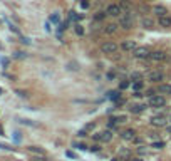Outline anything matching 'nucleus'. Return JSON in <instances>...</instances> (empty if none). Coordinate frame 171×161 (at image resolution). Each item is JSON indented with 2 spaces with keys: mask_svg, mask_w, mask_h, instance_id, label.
<instances>
[{
  "mask_svg": "<svg viewBox=\"0 0 171 161\" xmlns=\"http://www.w3.org/2000/svg\"><path fill=\"white\" fill-rule=\"evenodd\" d=\"M153 13H156L158 17H163V15H168V9L164 7V5H154L153 9Z\"/></svg>",
  "mask_w": 171,
  "mask_h": 161,
  "instance_id": "nucleus-15",
  "label": "nucleus"
},
{
  "mask_svg": "<svg viewBox=\"0 0 171 161\" xmlns=\"http://www.w3.org/2000/svg\"><path fill=\"white\" fill-rule=\"evenodd\" d=\"M101 52L103 54H107V55H112V54H116V52L121 49V45L119 44H116V42H111V40H106V42H103L101 44Z\"/></svg>",
  "mask_w": 171,
  "mask_h": 161,
  "instance_id": "nucleus-2",
  "label": "nucleus"
},
{
  "mask_svg": "<svg viewBox=\"0 0 171 161\" xmlns=\"http://www.w3.org/2000/svg\"><path fill=\"white\" fill-rule=\"evenodd\" d=\"M77 138H81V139H82V138H86V136H87V133H86V131H77Z\"/></svg>",
  "mask_w": 171,
  "mask_h": 161,
  "instance_id": "nucleus-37",
  "label": "nucleus"
},
{
  "mask_svg": "<svg viewBox=\"0 0 171 161\" xmlns=\"http://www.w3.org/2000/svg\"><path fill=\"white\" fill-rule=\"evenodd\" d=\"M13 139H15V141L19 143V141H20V133H15V136H13Z\"/></svg>",
  "mask_w": 171,
  "mask_h": 161,
  "instance_id": "nucleus-40",
  "label": "nucleus"
},
{
  "mask_svg": "<svg viewBox=\"0 0 171 161\" xmlns=\"http://www.w3.org/2000/svg\"><path fill=\"white\" fill-rule=\"evenodd\" d=\"M148 106H149V104H133L129 109H131L133 114H139V113H143V111L148 109Z\"/></svg>",
  "mask_w": 171,
  "mask_h": 161,
  "instance_id": "nucleus-16",
  "label": "nucleus"
},
{
  "mask_svg": "<svg viewBox=\"0 0 171 161\" xmlns=\"http://www.w3.org/2000/svg\"><path fill=\"white\" fill-rule=\"evenodd\" d=\"M158 24H159V27L170 29V27H171V17H170V15H163V17H158Z\"/></svg>",
  "mask_w": 171,
  "mask_h": 161,
  "instance_id": "nucleus-14",
  "label": "nucleus"
},
{
  "mask_svg": "<svg viewBox=\"0 0 171 161\" xmlns=\"http://www.w3.org/2000/svg\"><path fill=\"white\" fill-rule=\"evenodd\" d=\"M96 127V124H87V126H86V129H94Z\"/></svg>",
  "mask_w": 171,
  "mask_h": 161,
  "instance_id": "nucleus-43",
  "label": "nucleus"
},
{
  "mask_svg": "<svg viewBox=\"0 0 171 161\" xmlns=\"http://www.w3.org/2000/svg\"><path fill=\"white\" fill-rule=\"evenodd\" d=\"M119 5H121V9H123V13L124 12H133L134 9V5L131 0H119Z\"/></svg>",
  "mask_w": 171,
  "mask_h": 161,
  "instance_id": "nucleus-13",
  "label": "nucleus"
},
{
  "mask_svg": "<svg viewBox=\"0 0 171 161\" xmlns=\"http://www.w3.org/2000/svg\"><path fill=\"white\" fill-rule=\"evenodd\" d=\"M2 64H4V66H7V64H9V59H5V57H2Z\"/></svg>",
  "mask_w": 171,
  "mask_h": 161,
  "instance_id": "nucleus-44",
  "label": "nucleus"
},
{
  "mask_svg": "<svg viewBox=\"0 0 171 161\" xmlns=\"http://www.w3.org/2000/svg\"><path fill=\"white\" fill-rule=\"evenodd\" d=\"M106 13L109 15V17H117L119 19L121 15H123V9H121L119 4H109L106 7Z\"/></svg>",
  "mask_w": 171,
  "mask_h": 161,
  "instance_id": "nucleus-5",
  "label": "nucleus"
},
{
  "mask_svg": "<svg viewBox=\"0 0 171 161\" xmlns=\"http://www.w3.org/2000/svg\"><path fill=\"white\" fill-rule=\"evenodd\" d=\"M94 139L99 141V143H109L112 139V133L109 129H104V131H99L94 134Z\"/></svg>",
  "mask_w": 171,
  "mask_h": 161,
  "instance_id": "nucleus-6",
  "label": "nucleus"
},
{
  "mask_svg": "<svg viewBox=\"0 0 171 161\" xmlns=\"http://www.w3.org/2000/svg\"><path fill=\"white\" fill-rule=\"evenodd\" d=\"M121 138H123L124 141H134V138H136V131L134 129H124L123 133H121Z\"/></svg>",
  "mask_w": 171,
  "mask_h": 161,
  "instance_id": "nucleus-12",
  "label": "nucleus"
},
{
  "mask_svg": "<svg viewBox=\"0 0 171 161\" xmlns=\"http://www.w3.org/2000/svg\"><path fill=\"white\" fill-rule=\"evenodd\" d=\"M27 149H29L32 154H35V156H44V154H45V149L39 148V146H29Z\"/></svg>",
  "mask_w": 171,
  "mask_h": 161,
  "instance_id": "nucleus-19",
  "label": "nucleus"
},
{
  "mask_svg": "<svg viewBox=\"0 0 171 161\" xmlns=\"http://www.w3.org/2000/svg\"><path fill=\"white\" fill-rule=\"evenodd\" d=\"M149 59L156 60V62H161V60H166V54H164L163 51H153L149 54Z\"/></svg>",
  "mask_w": 171,
  "mask_h": 161,
  "instance_id": "nucleus-11",
  "label": "nucleus"
},
{
  "mask_svg": "<svg viewBox=\"0 0 171 161\" xmlns=\"http://www.w3.org/2000/svg\"><path fill=\"white\" fill-rule=\"evenodd\" d=\"M119 96H121V91H111L107 98H109V99H117Z\"/></svg>",
  "mask_w": 171,
  "mask_h": 161,
  "instance_id": "nucleus-26",
  "label": "nucleus"
},
{
  "mask_svg": "<svg viewBox=\"0 0 171 161\" xmlns=\"http://www.w3.org/2000/svg\"><path fill=\"white\" fill-rule=\"evenodd\" d=\"M106 15H107L106 12H97V13L94 15V20H103V19L106 17Z\"/></svg>",
  "mask_w": 171,
  "mask_h": 161,
  "instance_id": "nucleus-27",
  "label": "nucleus"
},
{
  "mask_svg": "<svg viewBox=\"0 0 171 161\" xmlns=\"http://www.w3.org/2000/svg\"><path fill=\"white\" fill-rule=\"evenodd\" d=\"M2 134H4V131H2V127H0V136H2Z\"/></svg>",
  "mask_w": 171,
  "mask_h": 161,
  "instance_id": "nucleus-46",
  "label": "nucleus"
},
{
  "mask_svg": "<svg viewBox=\"0 0 171 161\" xmlns=\"http://www.w3.org/2000/svg\"><path fill=\"white\" fill-rule=\"evenodd\" d=\"M72 146H74V148H76V149H81V151H84V149H87V148H86V146H84V144H82V143H74Z\"/></svg>",
  "mask_w": 171,
  "mask_h": 161,
  "instance_id": "nucleus-31",
  "label": "nucleus"
},
{
  "mask_svg": "<svg viewBox=\"0 0 171 161\" xmlns=\"http://www.w3.org/2000/svg\"><path fill=\"white\" fill-rule=\"evenodd\" d=\"M139 10H141V13H148L149 12V7H148L146 4H141L139 5Z\"/></svg>",
  "mask_w": 171,
  "mask_h": 161,
  "instance_id": "nucleus-30",
  "label": "nucleus"
},
{
  "mask_svg": "<svg viewBox=\"0 0 171 161\" xmlns=\"http://www.w3.org/2000/svg\"><path fill=\"white\" fill-rule=\"evenodd\" d=\"M89 7V2H86V0H82V9H87Z\"/></svg>",
  "mask_w": 171,
  "mask_h": 161,
  "instance_id": "nucleus-41",
  "label": "nucleus"
},
{
  "mask_svg": "<svg viewBox=\"0 0 171 161\" xmlns=\"http://www.w3.org/2000/svg\"><path fill=\"white\" fill-rule=\"evenodd\" d=\"M143 86H144V82H143V80H134V82H133V89L134 91H141Z\"/></svg>",
  "mask_w": 171,
  "mask_h": 161,
  "instance_id": "nucleus-22",
  "label": "nucleus"
},
{
  "mask_svg": "<svg viewBox=\"0 0 171 161\" xmlns=\"http://www.w3.org/2000/svg\"><path fill=\"white\" fill-rule=\"evenodd\" d=\"M34 161H49V158H47V154H44V156H35Z\"/></svg>",
  "mask_w": 171,
  "mask_h": 161,
  "instance_id": "nucleus-34",
  "label": "nucleus"
},
{
  "mask_svg": "<svg viewBox=\"0 0 171 161\" xmlns=\"http://www.w3.org/2000/svg\"><path fill=\"white\" fill-rule=\"evenodd\" d=\"M65 156L71 158V160H77V154H74L72 151H65Z\"/></svg>",
  "mask_w": 171,
  "mask_h": 161,
  "instance_id": "nucleus-35",
  "label": "nucleus"
},
{
  "mask_svg": "<svg viewBox=\"0 0 171 161\" xmlns=\"http://www.w3.org/2000/svg\"><path fill=\"white\" fill-rule=\"evenodd\" d=\"M136 47H138L136 40H123L121 42V51H124V52H133Z\"/></svg>",
  "mask_w": 171,
  "mask_h": 161,
  "instance_id": "nucleus-8",
  "label": "nucleus"
},
{
  "mask_svg": "<svg viewBox=\"0 0 171 161\" xmlns=\"http://www.w3.org/2000/svg\"><path fill=\"white\" fill-rule=\"evenodd\" d=\"M99 149H101V148H99L97 144H92V146L89 148V151H92V153H99Z\"/></svg>",
  "mask_w": 171,
  "mask_h": 161,
  "instance_id": "nucleus-36",
  "label": "nucleus"
},
{
  "mask_svg": "<svg viewBox=\"0 0 171 161\" xmlns=\"http://www.w3.org/2000/svg\"><path fill=\"white\" fill-rule=\"evenodd\" d=\"M141 77H143V74H139V72H133V74L129 76V79L134 82V80H141Z\"/></svg>",
  "mask_w": 171,
  "mask_h": 161,
  "instance_id": "nucleus-25",
  "label": "nucleus"
},
{
  "mask_svg": "<svg viewBox=\"0 0 171 161\" xmlns=\"http://www.w3.org/2000/svg\"><path fill=\"white\" fill-rule=\"evenodd\" d=\"M74 32H76L77 35H84V27H82L81 24H76V25H74Z\"/></svg>",
  "mask_w": 171,
  "mask_h": 161,
  "instance_id": "nucleus-23",
  "label": "nucleus"
},
{
  "mask_svg": "<svg viewBox=\"0 0 171 161\" xmlns=\"http://www.w3.org/2000/svg\"><path fill=\"white\" fill-rule=\"evenodd\" d=\"M0 149H5V151H12V148H10V146H7V144H2V143H0Z\"/></svg>",
  "mask_w": 171,
  "mask_h": 161,
  "instance_id": "nucleus-38",
  "label": "nucleus"
},
{
  "mask_svg": "<svg viewBox=\"0 0 171 161\" xmlns=\"http://www.w3.org/2000/svg\"><path fill=\"white\" fill-rule=\"evenodd\" d=\"M151 126H154V127H164L166 126V118H163V116H154V118H151Z\"/></svg>",
  "mask_w": 171,
  "mask_h": 161,
  "instance_id": "nucleus-9",
  "label": "nucleus"
},
{
  "mask_svg": "<svg viewBox=\"0 0 171 161\" xmlns=\"http://www.w3.org/2000/svg\"><path fill=\"white\" fill-rule=\"evenodd\" d=\"M149 54H151V51H149L146 45H138L136 49L133 51V57H136V59H141V60L149 59Z\"/></svg>",
  "mask_w": 171,
  "mask_h": 161,
  "instance_id": "nucleus-4",
  "label": "nucleus"
},
{
  "mask_svg": "<svg viewBox=\"0 0 171 161\" xmlns=\"http://www.w3.org/2000/svg\"><path fill=\"white\" fill-rule=\"evenodd\" d=\"M0 22H2V20H0Z\"/></svg>",
  "mask_w": 171,
  "mask_h": 161,
  "instance_id": "nucleus-50",
  "label": "nucleus"
},
{
  "mask_svg": "<svg viewBox=\"0 0 171 161\" xmlns=\"http://www.w3.org/2000/svg\"><path fill=\"white\" fill-rule=\"evenodd\" d=\"M15 57H17V59L20 57V59H22V57H24V52H15Z\"/></svg>",
  "mask_w": 171,
  "mask_h": 161,
  "instance_id": "nucleus-42",
  "label": "nucleus"
},
{
  "mask_svg": "<svg viewBox=\"0 0 171 161\" xmlns=\"http://www.w3.org/2000/svg\"><path fill=\"white\" fill-rule=\"evenodd\" d=\"M49 20H51L52 22V24H59V22H60V15H59V13H52V15H51V17H49Z\"/></svg>",
  "mask_w": 171,
  "mask_h": 161,
  "instance_id": "nucleus-24",
  "label": "nucleus"
},
{
  "mask_svg": "<svg viewBox=\"0 0 171 161\" xmlns=\"http://www.w3.org/2000/svg\"><path fill=\"white\" fill-rule=\"evenodd\" d=\"M156 92L159 94H171V84H159L158 86V89H156Z\"/></svg>",
  "mask_w": 171,
  "mask_h": 161,
  "instance_id": "nucleus-18",
  "label": "nucleus"
},
{
  "mask_svg": "<svg viewBox=\"0 0 171 161\" xmlns=\"http://www.w3.org/2000/svg\"><path fill=\"white\" fill-rule=\"evenodd\" d=\"M146 79L149 80V82H153V84H158L159 80L164 79V74H163L161 71H151V72H148Z\"/></svg>",
  "mask_w": 171,
  "mask_h": 161,
  "instance_id": "nucleus-7",
  "label": "nucleus"
},
{
  "mask_svg": "<svg viewBox=\"0 0 171 161\" xmlns=\"http://www.w3.org/2000/svg\"><path fill=\"white\" fill-rule=\"evenodd\" d=\"M0 94H2V87H0Z\"/></svg>",
  "mask_w": 171,
  "mask_h": 161,
  "instance_id": "nucleus-48",
  "label": "nucleus"
},
{
  "mask_svg": "<svg viewBox=\"0 0 171 161\" xmlns=\"http://www.w3.org/2000/svg\"><path fill=\"white\" fill-rule=\"evenodd\" d=\"M128 156H129V149H121L119 158H128Z\"/></svg>",
  "mask_w": 171,
  "mask_h": 161,
  "instance_id": "nucleus-33",
  "label": "nucleus"
},
{
  "mask_svg": "<svg viewBox=\"0 0 171 161\" xmlns=\"http://www.w3.org/2000/svg\"><path fill=\"white\" fill-rule=\"evenodd\" d=\"M126 87H129V80H123L119 84V91H123V89H126Z\"/></svg>",
  "mask_w": 171,
  "mask_h": 161,
  "instance_id": "nucleus-32",
  "label": "nucleus"
},
{
  "mask_svg": "<svg viewBox=\"0 0 171 161\" xmlns=\"http://www.w3.org/2000/svg\"><path fill=\"white\" fill-rule=\"evenodd\" d=\"M170 133H171V127H170Z\"/></svg>",
  "mask_w": 171,
  "mask_h": 161,
  "instance_id": "nucleus-49",
  "label": "nucleus"
},
{
  "mask_svg": "<svg viewBox=\"0 0 171 161\" xmlns=\"http://www.w3.org/2000/svg\"><path fill=\"white\" fill-rule=\"evenodd\" d=\"M117 30H119V24H106L103 27V32L106 35H114Z\"/></svg>",
  "mask_w": 171,
  "mask_h": 161,
  "instance_id": "nucleus-10",
  "label": "nucleus"
},
{
  "mask_svg": "<svg viewBox=\"0 0 171 161\" xmlns=\"http://www.w3.org/2000/svg\"><path fill=\"white\" fill-rule=\"evenodd\" d=\"M119 27L121 29H124V30H131L134 27V15L131 12H124L123 15L119 17Z\"/></svg>",
  "mask_w": 171,
  "mask_h": 161,
  "instance_id": "nucleus-1",
  "label": "nucleus"
},
{
  "mask_svg": "<svg viewBox=\"0 0 171 161\" xmlns=\"http://www.w3.org/2000/svg\"><path fill=\"white\" fill-rule=\"evenodd\" d=\"M17 94L20 98H27V92H24V91H17Z\"/></svg>",
  "mask_w": 171,
  "mask_h": 161,
  "instance_id": "nucleus-39",
  "label": "nucleus"
},
{
  "mask_svg": "<svg viewBox=\"0 0 171 161\" xmlns=\"http://www.w3.org/2000/svg\"><path fill=\"white\" fill-rule=\"evenodd\" d=\"M141 27H144V29H153V27H154V20L151 17H146V15H144V17L141 19Z\"/></svg>",
  "mask_w": 171,
  "mask_h": 161,
  "instance_id": "nucleus-17",
  "label": "nucleus"
},
{
  "mask_svg": "<svg viewBox=\"0 0 171 161\" xmlns=\"http://www.w3.org/2000/svg\"><path fill=\"white\" fill-rule=\"evenodd\" d=\"M148 104H149L151 107H164L166 106V98L163 96V94H153V96H149L148 98Z\"/></svg>",
  "mask_w": 171,
  "mask_h": 161,
  "instance_id": "nucleus-3",
  "label": "nucleus"
},
{
  "mask_svg": "<svg viewBox=\"0 0 171 161\" xmlns=\"http://www.w3.org/2000/svg\"><path fill=\"white\" fill-rule=\"evenodd\" d=\"M67 27H69V22H67V20H65L64 24H59V29H57V30H59V34H60V32H64Z\"/></svg>",
  "mask_w": 171,
  "mask_h": 161,
  "instance_id": "nucleus-28",
  "label": "nucleus"
},
{
  "mask_svg": "<svg viewBox=\"0 0 171 161\" xmlns=\"http://www.w3.org/2000/svg\"><path fill=\"white\" fill-rule=\"evenodd\" d=\"M69 19H71V20H81L82 13H77V12H74V10H71V12H69Z\"/></svg>",
  "mask_w": 171,
  "mask_h": 161,
  "instance_id": "nucleus-20",
  "label": "nucleus"
},
{
  "mask_svg": "<svg viewBox=\"0 0 171 161\" xmlns=\"http://www.w3.org/2000/svg\"><path fill=\"white\" fill-rule=\"evenodd\" d=\"M131 161H143V160H139V158H138V160H131Z\"/></svg>",
  "mask_w": 171,
  "mask_h": 161,
  "instance_id": "nucleus-47",
  "label": "nucleus"
},
{
  "mask_svg": "<svg viewBox=\"0 0 171 161\" xmlns=\"http://www.w3.org/2000/svg\"><path fill=\"white\" fill-rule=\"evenodd\" d=\"M111 161H121V158H112Z\"/></svg>",
  "mask_w": 171,
  "mask_h": 161,
  "instance_id": "nucleus-45",
  "label": "nucleus"
},
{
  "mask_svg": "<svg viewBox=\"0 0 171 161\" xmlns=\"http://www.w3.org/2000/svg\"><path fill=\"white\" fill-rule=\"evenodd\" d=\"M151 148H154V149H163V148H164V141H154V143H151Z\"/></svg>",
  "mask_w": 171,
  "mask_h": 161,
  "instance_id": "nucleus-21",
  "label": "nucleus"
},
{
  "mask_svg": "<svg viewBox=\"0 0 171 161\" xmlns=\"http://www.w3.org/2000/svg\"><path fill=\"white\" fill-rule=\"evenodd\" d=\"M7 24H9V27H10V30H12V32H15V34H19V35H20V30H19L17 27L13 25L12 22H9V20H7Z\"/></svg>",
  "mask_w": 171,
  "mask_h": 161,
  "instance_id": "nucleus-29",
  "label": "nucleus"
}]
</instances>
